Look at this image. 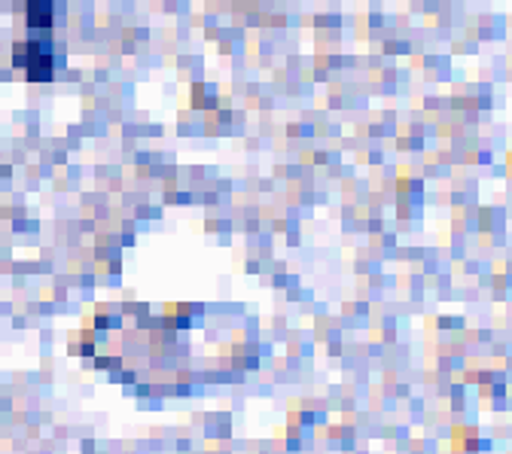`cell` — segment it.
Wrapping results in <instances>:
<instances>
[{
    "instance_id": "2",
    "label": "cell",
    "mask_w": 512,
    "mask_h": 454,
    "mask_svg": "<svg viewBox=\"0 0 512 454\" xmlns=\"http://www.w3.org/2000/svg\"><path fill=\"white\" fill-rule=\"evenodd\" d=\"M22 16L31 31H52L55 0H22Z\"/></svg>"
},
{
    "instance_id": "1",
    "label": "cell",
    "mask_w": 512,
    "mask_h": 454,
    "mask_svg": "<svg viewBox=\"0 0 512 454\" xmlns=\"http://www.w3.org/2000/svg\"><path fill=\"white\" fill-rule=\"evenodd\" d=\"M13 64L31 83H49L55 77V43L49 31H40V37L19 40L13 46Z\"/></svg>"
}]
</instances>
